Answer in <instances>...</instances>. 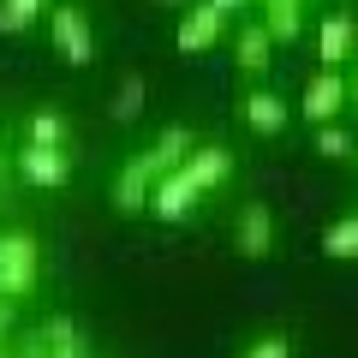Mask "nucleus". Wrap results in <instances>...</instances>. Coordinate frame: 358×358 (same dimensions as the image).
<instances>
[{
  "label": "nucleus",
  "instance_id": "14",
  "mask_svg": "<svg viewBox=\"0 0 358 358\" xmlns=\"http://www.w3.org/2000/svg\"><path fill=\"white\" fill-rule=\"evenodd\" d=\"M299 13H305L299 0H263V30L275 42H293L299 30H305V18H299Z\"/></svg>",
  "mask_w": 358,
  "mask_h": 358
},
{
  "label": "nucleus",
  "instance_id": "28",
  "mask_svg": "<svg viewBox=\"0 0 358 358\" xmlns=\"http://www.w3.org/2000/svg\"><path fill=\"white\" fill-rule=\"evenodd\" d=\"M352 173H358V150H352Z\"/></svg>",
  "mask_w": 358,
  "mask_h": 358
},
{
  "label": "nucleus",
  "instance_id": "27",
  "mask_svg": "<svg viewBox=\"0 0 358 358\" xmlns=\"http://www.w3.org/2000/svg\"><path fill=\"white\" fill-rule=\"evenodd\" d=\"M0 179H6V155H0Z\"/></svg>",
  "mask_w": 358,
  "mask_h": 358
},
{
  "label": "nucleus",
  "instance_id": "12",
  "mask_svg": "<svg viewBox=\"0 0 358 358\" xmlns=\"http://www.w3.org/2000/svg\"><path fill=\"white\" fill-rule=\"evenodd\" d=\"M239 108H245V126H251V131H263V138L287 131V102L275 96V90H251V96H245Z\"/></svg>",
  "mask_w": 358,
  "mask_h": 358
},
{
  "label": "nucleus",
  "instance_id": "3",
  "mask_svg": "<svg viewBox=\"0 0 358 358\" xmlns=\"http://www.w3.org/2000/svg\"><path fill=\"white\" fill-rule=\"evenodd\" d=\"M221 30H227V13H221L215 0H192L185 18H179V30H173V42H179V54H203V48L221 42Z\"/></svg>",
  "mask_w": 358,
  "mask_h": 358
},
{
  "label": "nucleus",
  "instance_id": "22",
  "mask_svg": "<svg viewBox=\"0 0 358 358\" xmlns=\"http://www.w3.org/2000/svg\"><path fill=\"white\" fill-rule=\"evenodd\" d=\"M346 108H352V120H358V60H352V84H346Z\"/></svg>",
  "mask_w": 358,
  "mask_h": 358
},
{
  "label": "nucleus",
  "instance_id": "7",
  "mask_svg": "<svg viewBox=\"0 0 358 358\" xmlns=\"http://www.w3.org/2000/svg\"><path fill=\"white\" fill-rule=\"evenodd\" d=\"M155 162H150V150L143 155H131L126 167H120V179H114V209L120 215H138V209H150V192H155Z\"/></svg>",
  "mask_w": 358,
  "mask_h": 358
},
{
  "label": "nucleus",
  "instance_id": "23",
  "mask_svg": "<svg viewBox=\"0 0 358 358\" xmlns=\"http://www.w3.org/2000/svg\"><path fill=\"white\" fill-rule=\"evenodd\" d=\"M6 329H13V305L0 299V341H6Z\"/></svg>",
  "mask_w": 358,
  "mask_h": 358
},
{
  "label": "nucleus",
  "instance_id": "9",
  "mask_svg": "<svg viewBox=\"0 0 358 358\" xmlns=\"http://www.w3.org/2000/svg\"><path fill=\"white\" fill-rule=\"evenodd\" d=\"M352 48H358V24L346 13H329L322 30H317V60L329 66V72H341V66L352 60Z\"/></svg>",
  "mask_w": 358,
  "mask_h": 358
},
{
  "label": "nucleus",
  "instance_id": "26",
  "mask_svg": "<svg viewBox=\"0 0 358 358\" xmlns=\"http://www.w3.org/2000/svg\"><path fill=\"white\" fill-rule=\"evenodd\" d=\"M0 358H13V346H0Z\"/></svg>",
  "mask_w": 358,
  "mask_h": 358
},
{
  "label": "nucleus",
  "instance_id": "5",
  "mask_svg": "<svg viewBox=\"0 0 358 358\" xmlns=\"http://www.w3.org/2000/svg\"><path fill=\"white\" fill-rule=\"evenodd\" d=\"M18 358H90V341H84V329H78L72 317H48V322H42V334Z\"/></svg>",
  "mask_w": 358,
  "mask_h": 358
},
{
  "label": "nucleus",
  "instance_id": "13",
  "mask_svg": "<svg viewBox=\"0 0 358 358\" xmlns=\"http://www.w3.org/2000/svg\"><path fill=\"white\" fill-rule=\"evenodd\" d=\"M268 48H275V36H268L263 24H239L233 60H239V72H245V78H263V72H268Z\"/></svg>",
  "mask_w": 358,
  "mask_h": 358
},
{
  "label": "nucleus",
  "instance_id": "24",
  "mask_svg": "<svg viewBox=\"0 0 358 358\" xmlns=\"http://www.w3.org/2000/svg\"><path fill=\"white\" fill-rule=\"evenodd\" d=\"M215 6H221V13H239V0H215Z\"/></svg>",
  "mask_w": 358,
  "mask_h": 358
},
{
  "label": "nucleus",
  "instance_id": "17",
  "mask_svg": "<svg viewBox=\"0 0 358 358\" xmlns=\"http://www.w3.org/2000/svg\"><path fill=\"white\" fill-rule=\"evenodd\" d=\"M143 96H150V84H143L138 72H131V78H120L114 108H108V114H114V120H138V114H143Z\"/></svg>",
  "mask_w": 358,
  "mask_h": 358
},
{
  "label": "nucleus",
  "instance_id": "8",
  "mask_svg": "<svg viewBox=\"0 0 358 358\" xmlns=\"http://www.w3.org/2000/svg\"><path fill=\"white\" fill-rule=\"evenodd\" d=\"M341 108H346V78L322 66V72L305 84V102H299V114H305L310 126H329V120L341 114Z\"/></svg>",
  "mask_w": 358,
  "mask_h": 358
},
{
  "label": "nucleus",
  "instance_id": "4",
  "mask_svg": "<svg viewBox=\"0 0 358 358\" xmlns=\"http://www.w3.org/2000/svg\"><path fill=\"white\" fill-rule=\"evenodd\" d=\"M197 185H192V173H185V167H173V173H162L155 179V192H150V215L155 221H185L197 209Z\"/></svg>",
  "mask_w": 358,
  "mask_h": 358
},
{
  "label": "nucleus",
  "instance_id": "16",
  "mask_svg": "<svg viewBox=\"0 0 358 358\" xmlns=\"http://www.w3.org/2000/svg\"><path fill=\"white\" fill-rule=\"evenodd\" d=\"M322 251L341 257V263H346V257H358V209H352V215H341V221H329V233H322Z\"/></svg>",
  "mask_w": 358,
  "mask_h": 358
},
{
  "label": "nucleus",
  "instance_id": "1",
  "mask_svg": "<svg viewBox=\"0 0 358 358\" xmlns=\"http://www.w3.org/2000/svg\"><path fill=\"white\" fill-rule=\"evenodd\" d=\"M42 275V257L30 233H0V293L6 299H30Z\"/></svg>",
  "mask_w": 358,
  "mask_h": 358
},
{
  "label": "nucleus",
  "instance_id": "21",
  "mask_svg": "<svg viewBox=\"0 0 358 358\" xmlns=\"http://www.w3.org/2000/svg\"><path fill=\"white\" fill-rule=\"evenodd\" d=\"M245 358H293V341L287 334H263V341L245 346Z\"/></svg>",
  "mask_w": 358,
  "mask_h": 358
},
{
  "label": "nucleus",
  "instance_id": "18",
  "mask_svg": "<svg viewBox=\"0 0 358 358\" xmlns=\"http://www.w3.org/2000/svg\"><path fill=\"white\" fill-rule=\"evenodd\" d=\"M24 138H30V143H54V150H66V120L54 114V108H36V114H30V126H24Z\"/></svg>",
  "mask_w": 358,
  "mask_h": 358
},
{
  "label": "nucleus",
  "instance_id": "25",
  "mask_svg": "<svg viewBox=\"0 0 358 358\" xmlns=\"http://www.w3.org/2000/svg\"><path fill=\"white\" fill-rule=\"evenodd\" d=\"M155 6H192V0H155Z\"/></svg>",
  "mask_w": 358,
  "mask_h": 358
},
{
  "label": "nucleus",
  "instance_id": "10",
  "mask_svg": "<svg viewBox=\"0 0 358 358\" xmlns=\"http://www.w3.org/2000/svg\"><path fill=\"white\" fill-rule=\"evenodd\" d=\"M233 239H239V257H268V245H275V215H268V203H245Z\"/></svg>",
  "mask_w": 358,
  "mask_h": 358
},
{
  "label": "nucleus",
  "instance_id": "19",
  "mask_svg": "<svg viewBox=\"0 0 358 358\" xmlns=\"http://www.w3.org/2000/svg\"><path fill=\"white\" fill-rule=\"evenodd\" d=\"M352 150H358L352 131H341L334 120H329V126H317V155H329V162H352Z\"/></svg>",
  "mask_w": 358,
  "mask_h": 358
},
{
  "label": "nucleus",
  "instance_id": "15",
  "mask_svg": "<svg viewBox=\"0 0 358 358\" xmlns=\"http://www.w3.org/2000/svg\"><path fill=\"white\" fill-rule=\"evenodd\" d=\"M185 155H192V131H185V126H167L162 138H155L150 162H155V173H173V167H185Z\"/></svg>",
  "mask_w": 358,
  "mask_h": 358
},
{
  "label": "nucleus",
  "instance_id": "11",
  "mask_svg": "<svg viewBox=\"0 0 358 358\" xmlns=\"http://www.w3.org/2000/svg\"><path fill=\"white\" fill-rule=\"evenodd\" d=\"M185 173H192V185H197V192H215V185H227L233 155L221 150V143H203V150H192V155H185Z\"/></svg>",
  "mask_w": 358,
  "mask_h": 358
},
{
  "label": "nucleus",
  "instance_id": "2",
  "mask_svg": "<svg viewBox=\"0 0 358 358\" xmlns=\"http://www.w3.org/2000/svg\"><path fill=\"white\" fill-rule=\"evenodd\" d=\"M48 36H54V48H60L66 66H96V30H90L84 6H54Z\"/></svg>",
  "mask_w": 358,
  "mask_h": 358
},
{
  "label": "nucleus",
  "instance_id": "20",
  "mask_svg": "<svg viewBox=\"0 0 358 358\" xmlns=\"http://www.w3.org/2000/svg\"><path fill=\"white\" fill-rule=\"evenodd\" d=\"M42 13V0H0V30L6 36H18V30H30V18Z\"/></svg>",
  "mask_w": 358,
  "mask_h": 358
},
{
  "label": "nucleus",
  "instance_id": "6",
  "mask_svg": "<svg viewBox=\"0 0 358 358\" xmlns=\"http://www.w3.org/2000/svg\"><path fill=\"white\" fill-rule=\"evenodd\" d=\"M18 173H24L36 192H54V185L72 179V155L54 150V143H24V150H18Z\"/></svg>",
  "mask_w": 358,
  "mask_h": 358
}]
</instances>
